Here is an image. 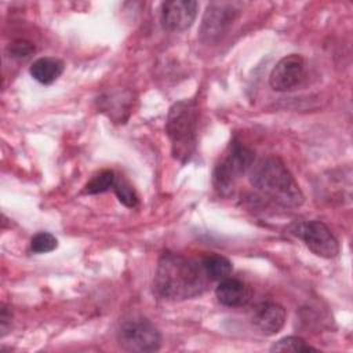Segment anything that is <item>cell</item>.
Segmentation results:
<instances>
[{
    "label": "cell",
    "instance_id": "obj_1",
    "mask_svg": "<svg viewBox=\"0 0 353 353\" xmlns=\"http://www.w3.org/2000/svg\"><path fill=\"white\" fill-rule=\"evenodd\" d=\"M211 281L201 265L194 261L175 254L164 252L159 258L154 291L167 301H185L201 295Z\"/></svg>",
    "mask_w": 353,
    "mask_h": 353
},
{
    "label": "cell",
    "instance_id": "obj_2",
    "mask_svg": "<svg viewBox=\"0 0 353 353\" xmlns=\"http://www.w3.org/2000/svg\"><path fill=\"white\" fill-rule=\"evenodd\" d=\"M250 183L262 196L281 207H299L303 193L285 164L274 156H268L252 164Z\"/></svg>",
    "mask_w": 353,
    "mask_h": 353
},
{
    "label": "cell",
    "instance_id": "obj_3",
    "mask_svg": "<svg viewBox=\"0 0 353 353\" xmlns=\"http://www.w3.org/2000/svg\"><path fill=\"white\" fill-rule=\"evenodd\" d=\"M199 110L196 102L190 99L175 102L167 116L165 132L171 142L174 159L186 163L194 154L197 143Z\"/></svg>",
    "mask_w": 353,
    "mask_h": 353
},
{
    "label": "cell",
    "instance_id": "obj_4",
    "mask_svg": "<svg viewBox=\"0 0 353 353\" xmlns=\"http://www.w3.org/2000/svg\"><path fill=\"white\" fill-rule=\"evenodd\" d=\"M254 152L243 145L239 139H233L214 170V188L222 196H229L240 176H243L254 164Z\"/></svg>",
    "mask_w": 353,
    "mask_h": 353
},
{
    "label": "cell",
    "instance_id": "obj_5",
    "mask_svg": "<svg viewBox=\"0 0 353 353\" xmlns=\"http://www.w3.org/2000/svg\"><path fill=\"white\" fill-rule=\"evenodd\" d=\"M117 342L127 352H156L161 346V334L148 319L132 317L120 324Z\"/></svg>",
    "mask_w": 353,
    "mask_h": 353
},
{
    "label": "cell",
    "instance_id": "obj_6",
    "mask_svg": "<svg viewBox=\"0 0 353 353\" xmlns=\"http://www.w3.org/2000/svg\"><path fill=\"white\" fill-rule=\"evenodd\" d=\"M291 233L303 240L306 247L317 256L331 259L339 254V244L328 226L321 221L296 222L290 228Z\"/></svg>",
    "mask_w": 353,
    "mask_h": 353
},
{
    "label": "cell",
    "instance_id": "obj_7",
    "mask_svg": "<svg viewBox=\"0 0 353 353\" xmlns=\"http://www.w3.org/2000/svg\"><path fill=\"white\" fill-rule=\"evenodd\" d=\"M237 14L239 8L236 3L215 1L208 4L200 26L201 41L207 44L218 43L229 30Z\"/></svg>",
    "mask_w": 353,
    "mask_h": 353
},
{
    "label": "cell",
    "instance_id": "obj_8",
    "mask_svg": "<svg viewBox=\"0 0 353 353\" xmlns=\"http://www.w3.org/2000/svg\"><path fill=\"white\" fill-rule=\"evenodd\" d=\"M305 76V59L299 54L283 57L272 69L269 84L274 91L285 92L296 88Z\"/></svg>",
    "mask_w": 353,
    "mask_h": 353
},
{
    "label": "cell",
    "instance_id": "obj_9",
    "mask_svg": "<svg viewBox=\"0 0 353 353\" xmlns=\"http://www.w3.org/2000/svg\"><path fill=\"white\" fill-rule=\"evenodd\" d=\"M197 1L171 0L161 4V23L167 30L181 32L192 26L197 15Z\"/></svg>",
    "mask_w": 353,
    "mask_h": 353
},
{
    "label": "cell",
    "instance_id": "obj_10",
    "mask_svg": "<svg viewBox=\"0 0 353 353\" xmlns=\"http://www.w3.org/2000/svg\"><path fill=\"white\" fill-rule=\"evenodd\" d=\"M287 312L285 309L273 301H265L255 306L252 313L254 327L263 335L277 334L285 324Z\"/></svg>",
    "mask_w": 353,
    "mask_h": 353
},
{
    "label": "cell",
    "instance_id": "obj_11",
    "mask_svg": "<svg viewBox=\"0 0 353 353\" xmlns=\"http://www.w3.org/2000/svg\"><path fill=\"white\" fill-rule=\"evenodd\" d=\"M215 295L222 305L229 307H239L250 302L252 290L247 283L229 276L219 281L218 287L215 288Z\"/></svg>",
    "mask_w": 353,
    "mask_h": 353
},
{
    "label": "cell",
    "instance_id": "obj_12",
    "mask_svg": "<svg viewBox=\"0 0 353 353\" xmlns=\"http://www.w3.org/2000/svg\"><path fill=\"white\" fill-rule=\"evenodd\" d=\"M65 63L55 57H41L37 58L29 68L30 76L40 84L48 85L59 79L63 73Z\"/></svg>",
    "mask_w": 353,
    "mask_h": 353
},
{
    "label": "cell",
    "instance_id": "obj_13",
    "mask_svg": "<svg viewBox=\"0 0 353 353\" xmlns=\"http://www.w3.org/2000/svg\"><path fill=\"white\" fill-rule=\"evenodd\" d=\"M200 265L211 281H221L229 277L233 269L232 262L219 254H207L203 256Z\"/></svg>",
    "mask_w": 353,
    "mask_h": 353
},
{
    "label": "cell",
    "instance_id": "obj_14",
    "mask_svg": "<svg viewBox=\"0 0 353 353\" xmlns=\"http://www.w3.org/2000/svg\"><path fill=\"white\" fill-rule=\"evenodd\" d=\"M114 181H116V174L112 170H103L90 179V182L84 186V193L87 194L103 193L113 188Z\"/></svg>",
    "mask_w": 353,
    "mask_h": 353
},
{
    "label": "cell",
    "instance_id": "obj_15",
    "mask_svg": "<svg viewBox=\"0 0 353 353\" xmlns=\"http://www.w3.org/2000/svg\"><path fill=\"white\" fill-rule=\"evenodd\" d=\"M319 349L309 345L305 339L299 336H285L274 342L270 352H317Z\"/></svg>",
    "mask_w": 353,
    "mask_h": 353
},
{
    "label": "cell",
    "instance_id": "obj_16",
    "mask_svg": "<svg viewBox=\"0 0 353 353\" xmlns=\"http://www.w3.org/2000/svg\"><path fill=\"white\" fill-rule=\"evenodd\" d=\"M113 190L119 199V201L121 204H124L125 207L134 208L138 205V194L134 190V188L131 186V183L124 179L123 176H116L114 185H113Z\"/></svg>",
    "mask_w": 353,
    "mask_h": 353
},
{
    "label": "cell",
    "instance_id": "obj_17",
    "mask_svg": "<svg viewBox=\"0 0 353 353\" xmlns=\"http://www.w3.org/2000/svg\"><path fill=\"white\" fill-rule=\"evenodd\" d=\"M58 247V240L48 232H40L33 236L30 241V250L36 254L51 252Z\"/></svg>",
    "mask_w": 353,
    "mask_h": 353
},
{
    "label": "cell",
    "instance_id": "obj_18",
    "mask_svg": "<svg viewBox=\"0 0 353 353\" xmlns=\"http://www.w3.org/2000/svg\"><path fill=\"white\" fill-rule=\"evenodd\" d=\"M8 51H10V55L12 58H17V59H26L33 51H34V46L30 43V41H26V40H15L12 41L10 46H8Z\"/></svg>",
    "mask_w": 353,
    "mask_h": 353
},
{
    "label": "cell",
    "instance_id": "obj_19",
    "mask_svg": "<svg viewBox=\"0 0 353 353\" xmlns=\"http://www.w3.org/2000/svg\"><path fill=\"white\" fill-rule=\"evenodd\" d=\"M0 323H1V336L6 335L8 324L11 323V313L6 307V305H1V313H0Z\"/></svg>",
    "mask_w": 353,
    "mask_h": 353
}]
</instances>
